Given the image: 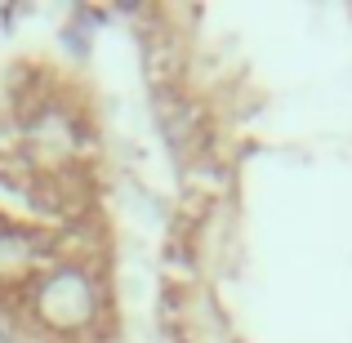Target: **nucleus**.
Returning <instances> with one entry per match:
<instances>
[{
  "label": "nucleus",
  "mask_w": 352,
  "mask_h": 343,
  "mask_svg": "<svg viewBox=\"0 0 352 343\" xmlns=\"http://www.w3.org/2000/svg\"><path fill=\"white\" fill-rule=\"evenodd\" d=\"M41 317L50 321L54 330H76L80 321H89L94 312V290L80 272H58L41 285V299H36Z\"/></svg>",
  "instance_id": "obj_1"
},
{
  "label": "nucleus",
  "mask_w": 352,
  "mask_h": 343,
  "mask_svg": "<svg viewBox=\"0 0 352 343\" xmlns=\"http://www.w3.org/2000/svg\"><path fill=\"white\" fill-rule=\"evenodd\" d=\"M85 36H89V14H80V23H72L67 32H63V41H67V49H72V54H85V49H89Z\"/></svg>",
  "instance_id": "obj_2"
}]
</instances>
